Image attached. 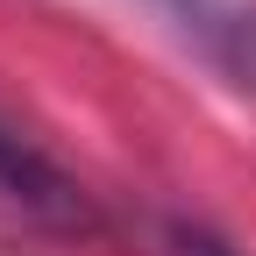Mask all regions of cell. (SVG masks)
<instances>
[{"label": "cell", "mask_w": 256, "mask_h": 256, "mask_svg": "<svg viewBox=\"0 0 256 256\" xmlns=\"http://www.w3.org/2000/svg\"><path fill=\"white\" fill-rule=\"evenodd\" d=\"M150 256H235V249L214 228H200V220H156L150 228Z\"/></svg>", "instance_id": "3"}, {"label": "cell", "mask_w": 256, "mask_h": 256, "mask_svg": "<svg viewBox=\"0 0 256 256\" xmlns=\"http://www.w3.org/2000/svg\"><path fill=\"white\" fill-rule=\"evenodd\" d=\"M100 235L86 185L0 128V249H78Z\"/></svg>", "instance_id": "1"}, {"label": "cell", "mask_w": 256, "mask_h": 256, "mask_svg": "<svg viewBox=\"0 0 256 256\" xmlns=\"http://www.w3.org/2000/svg\"><path fill=\"white\" fill-rule=\"evenodd\" d=\"M242 92H256V0H156Z\"/></svg>", "instance_id": "2"}]
</instances>
